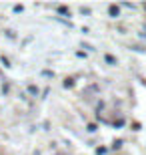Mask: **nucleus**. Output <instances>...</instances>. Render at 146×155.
Returning <instances> with one entry per match:
<instances>
[{
  "label": "nucleus",
  "instance_id": "obj_1",
  "mask_svg": "<svg viewBox=\"0 0 146 155\" xmlns=\"http://www.w3.org/2000/svg\"><path fill=\"white\" fill-rule=\"evenodd\" d=\"M110 14H112V16H118V8L116 6H110Z\"/></svg>",
  "mask_w": 146,
  "mask_h": 155
}]
</instances>
